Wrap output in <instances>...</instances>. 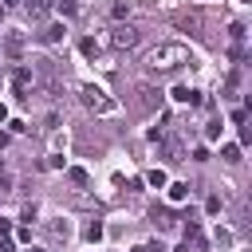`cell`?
Returning a JSON list of instances; mask_svg holds the SVG:
<instances>
[{
  "label": "cell",
  "instance_id": "1",
  "mask_svg": "<svg viewBox=\"0 0 252 252\" xmlns=\"http://www.w3.org/2000/svg\"><path fill=\"white\" fill-rule=\"evenodd\" d=\"M185 63H193V51H189L185 43H173V39L150 47L146 59H142V67L154 71V75H169V71H177V67H185Z\"/></svg>",
  "mask_w": 252,
  "mask_h": 252
},
{
  "label": "cell",
  "instance_id": "2",
  "mask_svg": "<svg viewBox=\"0 0 252 252\" xmlns=\"http://www.w3.org/2000/svg\"><path fill=\"white\" fill-rule=\"evenodd\" d=\"M79 102H83L91 114H110V110H114V98H110L102 87H94V83H83V87H79Z\"/></svg>",
  "mask_w": 252,
  "mask_h": 252
},
{
  "label": "cell",
  "instance_id": "3",
  "mask_svg": "<svg viewBox=\"0 0 252 252\" xmlns=\"http://www.w3.org/2000/svg\"><path fill=\"white\" fill-rule=\"evenodd\" d=\"M138 43V28H130V24H118L114 32H110V47L114 51H130Z\"/></svg>",
  "mask_w": 252,
  "mask_h": 252
},
{
  "label": "cell",
  "instance_id": "4",
  "mask_svg": "<svg viewBox=\"0 0 252 252\" xmlns=\"http://www.w3.org/2000/svg\"><path fill=\"white\" fill-rule=\"evenodd\" d=\"M173 28H181V32H201V12H197V8L173 12Z\"/></svg>",
  "mask_w": 252,
  "mask_h": 252
},
{
  "label": "cell",
  "instance_id": "5",
  "mask_svg": "<svg viewBox=\"0 0 252 252\" xmlns=\"http://www.w3.org/2000/svg\"><path fill=\"white\" fill-rule=\"evenodd\" d=\"M154 106H161V91L158 87H138V110H154Z\"/></svg>",
  "mask_w": 252,
  "mask_h": 252
},
{
  "label": "cell",
  "instance_id": "6",
  "mask_svg": "<svg viewBox=\"0 0 252 252\" xmlns=\"http://www.w3.org/2000/svg\"><path fill=\"white\" fill-rule=\"evenodd\" d=\"M47 236H51L55 244H67V240H71V224H67L63 217H55V220H47Z\"/></svg>",
  "mask_w": 252,
  "mask_h": 252
},
{
  "label": "cell",
  "instance_id": "7",
  "mask_svg": "<svg viewBox=\"0 0 252 252\" xmlns=\"http://www.w3.org/2000/svg\"><path fill=\"white\" fill-rule=\"evenodd\" d=\"M173 102H189V106H197V102H201V91H193V87H173Z\"/></svg>",
  "mask_w": 252,
  "mask_h": 252
},
{
  "label": "cell",
  "instance_id": "8",
  "mask_svg": "<svg viewBox=\"0 0 252 252\" xmlns=\"http://www.w3.org/2000/svg\"><path fill=\"white\" fill-rule=\"evenodd\" d=\"M63 35H67V32H63V24H47V28L39 32V39H43V43H59Z\"/></svg>",
  "mask_w": 252,
  "mask_h": 252
},
{
  "label": "cell",
  "instance_id": "9",
  "mask_svg": "<svg viewBox=\"0 0 252 252\" xmlns=\"http://www.w3.org/2000/svg\"><path fill=\"white\" fill-rule=\"evenodd\" d=\"M154 220H158V228H173V213L165 205H154Z\"/></svg>",
  "mask_w": 252,
  "mask_h": 252
},
{
  "label": "cell",
  "instance_id": "10",
  "mask_svg": "<svg viewBox=\"0 0 252 252\" xmlns=\"http://www.w3.org/2000/svg\"><path fill=\"white\" fill-rule=\"evenodd\" d=\"M185 197H189V181H173V185H169V201L177 205V201H185Z\"/></svg>",
  "mask_w": 252,
  "mask_h": 252
},
{
  "label": "cell",
  "instance_id": "11",
  "mask_svg": "<svg viewBox=\"0 0 252 252\" xmlns=\"http://www.w3.org/2000/svg\"><path fill=\"white\" fill-rule=\"evenodd\" d=\"M220 158H224L228 165H236V161H240V146H232V142H228V146H220Z\"/></svg>",
  "mask_w": 252,
  "mask_h": 252
},
{
  "label": "cell",
  "instance_id": "12",
  "mask_svg": "<svg viewBox=\"0 0 252 252\" xmlns=\"http://www.w3.org/2000/svg\"><path fill=\"white\" fill-rule=\"evenodd\" d=\"M146 185H154V189H165V169H150V173H146Z\"/></svg>",
  "mask_w": 252,
  "mask_h": 252
},
{
  "label": "cell",
  "instance_id": "13",
  "mask_svg": "<svg viewBox=\"0 0 252 252\" xmlns=\"http://www.w3.org/2000/svg\"><path fill=\"white\" fill-rule=\"evenodd\" d=\"M28 16H32V20H43V16H47V0H35V4H28Z\"/></svg>",
  "mask_w": 252,
  "mask_h": 252
},
{
  "label": "cell",
  "instance_id": "14",
  "mask_svg": "<svg viewBox=\"0 0 252 252\" xmlns=\"http://www.w3.org/2000/svg\"><path fill=\"white\" fill-rule=\"evenodd\" d=\"M20 47H24V39H20L16 32H12V35L4 39V51H8V55H20Z\"/></svg>",
  "mask_w": 252,
  "mask_h": 252
},
{
  "label": "cell",
  "instance_id": "15",
  "mask_svg": "<svg viewBox=\"0 0 252 252\" xmlns=\"http://www.w3.org/2000/svg\"><path fill=\"white\" fill-rule=\"evenodd\" d=\"M83 236H87L91 244H94V240H102V224H98V220H91V224L83 228Z\"/></svg>",
  "mask_w": 252,
  "mask_h": 252
},
{
  "label": "cell",
  "instance_id": "16",
  "mask_svg": "<svg viewBox=\"0 0 252 252\" xmlns=\"http://www.w3.org/2000/svg\"><path fill=\"white\" fill-rule=\"evenodd\" d=\"M79 47H83V55H87V59H94V55H98V43H94V39H83Z\"/></svg>",
  "mask_w": 252,
  "mask_h": 252
},
{
  "label": "cell",
  "instance_id": "17",
  "mask_svg": "<svg viewBox=\"0 0 252 252\" xmlns=\"http://www.w3.org/2000/svg\"><path fill=\"white\" fill-rule=\"evenodd\" d=\"M67 177H71L75 185H87V169H79V165H75V169H67Z\"/></svg>",
  "mask_w": 252,
  "mask_h": 252
},
{
  "label": "cell",
  "instance_id": "18",
  "mask_svg": "<svg viewBox=\"0 0 252 252\" xmlns=\"http://www.w3.org/2000/svg\"><path fill=\"white\" fill-rule=\"evenodd\" d=\"M213 236H217V244H220V248H228V244H232V232H228V228H217Z\"/></svg>",
  "mask_w": 252,
  "mask_h": 252
},
{
  "label": "cell",
  "instance_id": "19",
  "mask_svg": "<svg viewBox=\"0 0 252 252\" xmlns=\"http://www.w3.org/2000/svg\"><path fill=\"white\" fill-rule=\"evenodd\" d=\"M126 12H130V4H126V0H118V4H114V8H110V16H114V20H122V16H126Z\"/></svg>",
  "mask_w": 252,
  "mask_h": 252
},
{
  "label": "cell",
  "instance_id": "20",
  "mask_svg": "<svg viewBox=\"0 0 252 252\" xmlns=\"http://www.w3.org/2000/svg\"><path fill=\"white\" fill-rule=\"evenodd\" d=\"M8 126H12V134H28V130H32V126H28V122H24V118H12V122H8Z\"/></svg>",
  "mask_w": 252,
  "mask_h": 252
},
{
  "label": "cell",
  "instance_id": "21",
  "mask_svg": "<svg viewBox=\"0 0 252 252\" xmlns=\"http://www.w3.org/2000/svg\"><path fill=\"white\" fill-rule=\"evenodd\" d=\"M205 138H209V142H213V138H220V122H217V118L205 126Z\"/></svg>",
  "mask_w": 252,
  "mask_h": 252
},
{
  "label": "cell",
  "instance_id": "22",
  "mask_svg": "<svg viewBox=\"0 0 252 252\" xmlns=\"http://www.w3.org/2000/svg\"><path fill=\"white\" fill-rule=\"evenodd\" d=\"M59 12H67V16H75V12H79V0H59Z\"/></svg>",
  "mask_w": 252,
  "mask_h": 252
},
{
  "label": "cell",
  "instance_id": "23",
  "mask_svg": "<svg viewBox=\"0 0 252 252\" xmlns=\"http://www.w3.org/2000/svg\"><path fill=\"white\" fill-rule=\"evenodd\" d=\"M16 240H20V244H32V228H28V224H20V232H16Z\"/></svg>",
  "mask_w": 252,
  "mask_h": 252
},
{
  "label": "cell",
  "instance_id": "24",
  "mask_svg": "<svg viewBox=\"0 0 252 252\" xmlns=\"http://www.w3.org/2000/svg\"><path fill=\"white\" fill-rule=\"evenodd\" d=\"M8 232H12V220H8V217H0V236H8Z\"/></svg>",
  "mask_w": 252,
  "mask_h": 252
},
{
  "label": "cell",
  "instance_id": "25",
  "mask_svg": "<svg viewBox=\"0 0 252 252\" xmlns=\"http://www.w3.org/2000/svg\"><path fill=\"white\" fill-rule=\"evenodd\" d=\"M0 252H16V244H12V240H4V236H0Z\"/></svg>",
  "mask_w": 252,
  "mask_h": 252
},
{
  "label": "cell",
  "instance_id": "26",
  "mask_svg": "<svg viewBox=\"0 0 252 252\" xmlns=\"http://www.w3.org/2000/svg\"><path fill=\"white\" fill-rule=\"evenodd\" d=\"M8 185H12V181H8V177H4V173H0V197H4V193H8Z\"/></svg>",
  "mask_w": 252,
  "mask_h": 252
},
{
  "label": "cell",
  "instance_id": "27",
  "mask_svg": "<svg viewBox=\"0 0 252 252\" xmlns=\"http://www.w3.org/2000/svg\"><path fill=\"white\" fill-rule=\"evenodd\" d=\"M130 252H150V244H134V248H130Z\"/></svg>",
  "mask_w": 252,
  "mask_h": 252
},
{
  "label": "cell",
  "instance_id": "28",
  "mask_svg": "<svg viewBox=\"0 0 252 252\" xmlns=\"http://www.w3.org/2000/svg\"><path fill=\"white\" fill-rule=\"evenodd\" d=\"M20 252H43V248H35V244H24V248H20Z\"/></svg>",
  "mask_w": 252,
  "mask_h": 252
},
{
  "label": "cell",
  "instance_id": "29",
  "mask_svg": "<svg viewBox=\"0 0 252 252\" xmlns=\"http://www.w3.org/2000/svg\"><path fill=\"white\" fill-rule=\"evenodd\" d=\"M4 118H8V106H4V102H0V122H4Z\"/></svg>",
  "mask_w": 252,
  "mask_h": 252
},
{
  "label": "cell",
  "instance_id": "30",
  "mask_svg": "<svg viewBox=\"0 0 252 252\" xmlns=\"http://www.w3.org/2000/svg\"><path fill=\"white\" fill-rule=\"evenodd\" d=\"M4 146H8V134H0V150H4Z\"/></svg>",
  "mask_w": 252,
  "mask_h": 252
},
{
  "label": "cell",
  "instance_id": "31",
  "mask_svg": "<svg viewBox=\"0 0 252 252\" xmlns=\"http://www.w3.org/2000/svg\"><path fill=\"white\" fill-rule=\"evenodd\" d=\"M0 4H4V8H12V4H20V0H0Z\"/></svg>",
  "mask_w": 252,
  "mask_h": 252
},
{
  "label": "cell",
  "instance_id": "32",
  "mask_svg": "<svg viewBox=\"0 0 252 252\" xmlns=\"http://www.w3.org/2000/svg\"><path fill=\"white\" fill-rule=\"evenodd\" d=\"M0 16H4V4H0Z\"/></svg>",
  "mask_w": 252,
  "mask_h": 252
}]
</instances>
